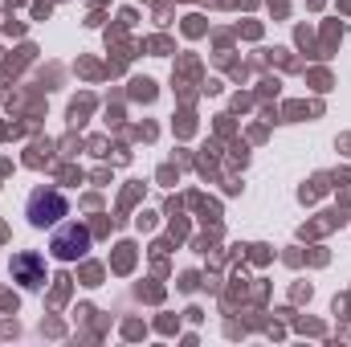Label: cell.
<instances>
[{
	"label": "cell",
	"mask_w": 351,
	"mask_h": 347,
	"mask_svg": "<svg viewBox=\"0 0 351 347\" xmlns=\"http://www.w3.org/2000/svg\"><path fill=\"white\" fill-rule=\"evenodd\" d=\"M25 217L33 229H53V225H62V217H70V200L53 188H37L25 204Z\"/></svg>",
	"instance_id": "1"
},
{
	"label": "cell",
	"mask_w": 351,
	"mask_h": 347,
	"mask_svg": "<svg viewBox=\"0 0 351 347\" xmlns=\"http://www.w3.org/2000/svg\"><path fill=\"white\" fill-rule=\"evenodd\" d=\"M49 254L58 261H78L90 254V229L78 221H66V225H53V237H49Z\"/></svg>",
	"instance_id": "2"
},
{
	"label": "cell",
	"mask_w": 351,
	"mask_h": 347,
	"mask_svg": "<svg viewBox=\"0 0 351 347\" xmlns=\"http://www.w3.org/2000/svg\"><path fill=\"white\" fill-rule=\"evenodd\" d=\"M8 270H12V282H21L25 290H37V286L45 282V258H41V254H33V250L12 254Z\"/></svg>",
	"instance_id": "3"
}]
</instances>
